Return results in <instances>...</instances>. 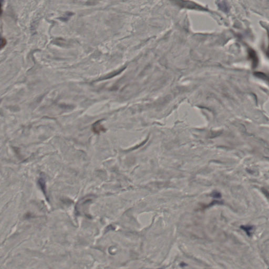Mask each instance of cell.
<instances>
[{
    "mask_svg": "<svg viewBox=\"0 0 269 269\" xmlns=\"http://www.w3.org/2000/svg\"><path fill=\"white\" fill-rule=\"evenodd\" d=\"M38 184L39 185V187L41 188V190H42L43 193L46 195V185H45V181L43 178H39L38 181Z\"/></svg>",
    "mask_w": 269,
    "mask_h": 269,
    "instance_id": "cell-1",
    "label": "cell"
},
{
    "mask_svg": "<svg viewBox=\"0 0 269 269\" xmlns=\"http://www.w3.org/2000/svg\"><path fill=\"white\" fill-rule=\"evenodd\" d=\"M241 229L245 231L247 234L249 236H250L252 234L253 231V227L251 226H241Z\"/></svg>",
    "mask_w": 269,
    "mask_h": 269,
    "instance_id": "cell-2",
    "label": "cell"
},
{
    "mask_svg": "<svg viewBox=\"0 0 269 269\" xmlns=\"http://www.w3.org/2000/svg\"><path fill=\"white\" fill-rule=\"evenodd\" d=\"M93 129H94V132L99 133H100V131H103L104 128H103V127L100 125L99 123H98V124L96 123V124H94V126L93 127Z\"/></svg>",
    "mask_w": 269,
    "mask_h": 269,
    "instance_id": "cell-3",
    "label": "cell"
},
{
    "mask_svg": "<svg viewBox=\"0 0 269 269\" xmlns=\"http://www.w3.org/2000/svg\"><path fill=\"white\" fill-rule=\"evenodd\" d=\"M6 39H4V38L0 36V49L6 45Z\"/></svg>",
    "mask_w": 269,
    "mask_h": 269,
    "instance_id": "cell-4",
    "label": "cell"
},
{
    "mask_svg": "<svg viewBox=\"0 0 269 269\" xmlns=\"http://www.w3.org/2000/svg\"><path fill=\"white\" fill-rule=\"evenodd\" d=\"M1 5L0 4V13H1Z\"/></svg>",
    "mask_w": 269,
    "mask_h": 269,
    "instance_id": "cell-5",
    "label": "cell"
},
{
    "mask_svg": "<svg viewBox=\"0 0 269 269\" xmlns=\"http://www.w3.org/2000/svg\"><path fill=\"white\" fill-rule=\"evenodd\" d=\"M0 102H1V101H0Z\"/></svg>",
    "mask_w": 269,
    "mask_h": 269,
    "instance_id": "cell-6",
    "label": "cell"
}]
</instances>
